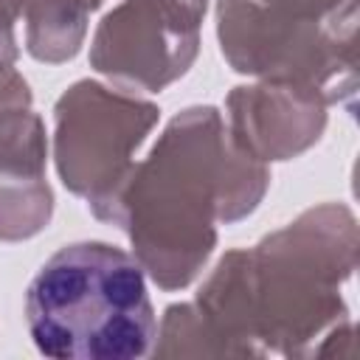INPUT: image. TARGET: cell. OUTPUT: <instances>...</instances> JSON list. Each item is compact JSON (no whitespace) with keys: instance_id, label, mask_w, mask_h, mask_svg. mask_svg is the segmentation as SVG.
Instances as JSON below:
<instances>
[{"instance_id":"3957f363","label":"cell","mask_w":360,"mask_h":360,"mask_svg":"<svg viewBox=\"0 0 360 360\" xmlns=\"http://www.w3.org/2000/svg\"><path fill=\"white\" fill-rule=\"evenodd\" d=\"M205 0H127L110 11L93 42V65L146 90L186 73L197 51Z\"/></svg>"},{"instance_id":"6da1fadb","label":"cell","mask_w":360,"mask_h":360,"mask_svg":"<svg viewBox=\"0 0 360 360\" xmlns=\"http://www.w3.org/2000/svg\"><path fill=\"white\" fill-rule=\"evenodd\" d=\"M25 323L53 360H135L158 338L143 264L107 242L59 248L28 284Z\"/></svg>"},{"instance_id":"7a4b0ae2","label":"cell","mask_w":360,"mask_h":360,"mask_svg":"<svg viewBox=\"0 0 360 360\" xmlns=\"http://www.w3.org/2000/svg\"><path fill=\"white\" fill-rule=\"evenodd\" d=\"M158 110L143 101L110 96L104 87L82 82L56 107V163L65 186L87 194L96 217L118 194L129 169L127 158L141 143Z\"/></svg>"}]
</instances>
